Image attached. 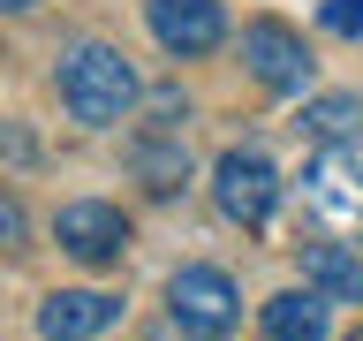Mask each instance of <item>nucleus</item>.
I'll use <instances>...</instances> for the list:
<instances>
[{
    "mask_svg": "<svg viewBox=\"0 0 363 341\" xmlns=\"http://www.w3.org/2000/svg\"><path fill=\"white\" fill-rule=\"evenodd\" d=\"M53 84H61V107L76 114V121H91V129H113V121L136 107V68H129V53L106 45V38L68 45L61 68H53Z\"/></svg>",
    "mask_w": 363,
    "mask_h": 341,
    "instance_id": "f257e3e1",
    "label": "nucleus"
},
{
    "mask_svg": "<svg viewBox=\"0 0 363 341\" xmlns=\"http://www.w3.org/2000/svg\"><path fill=\"white\" fill-rule=\"evenodd\" d=\"M167 311H174V326L189 341H220V334H235L242 296H235V281H227L220 266H182L174 281H167Z\"/></svg>",
    "mask_w": 363,
    "mask_h": 341,
    "instance_id": "f03ea898",
    "label": "nucleus"
},
{
    "mask_svg": "<svg viewBox=\"0 0 363 341\" xmlns=\"http://www.w3.org/2000/svg\"><path fill=\"white\" fill-rule=\"evenodd\" d=\"M212 197L235 227H265L272 205H280V167H272L257 144H235V152L212 159Z\"/></svg>",
    "mask_w": 363,
    "mask_h": 341,
    "instance_id": "7ed1b4c3",
    "label": "nucleus"
},
{
    "mask_svg": "<svg viewBox=\"0 0 363 341\" xmlns=\"http://www.w3.org/2000/svg\"><path fill=\"white\" fill-rule=\"evenodd\" d=\"M303 205L333 227V243L363 250V167L348 152H318L311 167H303Z\"/></svg>",
    "mask_w": 363,
    "mask_h": 341,
    "instance_id": "20e7f679",
    "label": "nucleus"
},
{
    "mask_svg": "<svg viewBox=\"0 0 363 341\" xmlns=\"http://www.w3.org/2000/svg\"><path fill=\"white\" fill-rule=\"evenodd\" d=\"M242 68L257 76L265 91H303L311 84V45H303V31L295 23H280V16H257V23H242Z\"/></svg>",
    "mask_w": 363,
    "mask_h": 341,
    "instance_id": "39448f33",
    "label": "nucleus"
},
{
    "mask_svg": "<svg viewBox=\"0 0 363 341\" xmlns=\"http://www.w3.org/2000/svg\"><path fill=\"white\" fill-rule=\"evenodd\" d=\"M53 235H61L68 258H84V266H113L121 250H129V220H121V205L106 197H76L53 212Z\"/></svg>",
    "mask_w": 363,
    "mask_h": 341,
    "instance_id": "423d86ee",
    "label": "nucleus"
},
{
    "mask_svg": "<svg viewBox=\"0 0 363 341\" xmlns=\"http://www.w3.org/2000/svg\"><path fill=\"white\" fill-rule=\"evenodd\" d=\"M144 23H152V38L167 45V53H212V45L227 38V8L220 0H144Z\"/></svg>",
    "mask_w": 363,
    "mask_h": 341,
    "instance_id": "0eeeda50",
    "label": "nucleus"
},
{
    "mask_svg": "<svg viewBox=\"0 0 363 341\" xmlns=\"http://www.w3.org/2000/svg\"><path fill=\"white\" fill-rule=\"evenodd\" d=\"M113 318H121V296H106V288H53L38 303V334L45 341H91V334H106Z\"/></svg>",
    "mask_w": 363,
    "mask_h": 341,
    "instance_id": "6e6552de",
    "label": "nucleus"
},
{
    "mask_svg": "<svg viewBox=\"0 0 363 341\" xmlns=\"http://www.w3.org/2000/svg\"><path fill=\"white\" fill-rule=\"evenodd\" d=\"M303 281L325 303H363V250L356 243H311L303 250Z\"/></svg>",
    "mask_w": 363,
    "mask_h": 341,
    "instance_id": "1a4fd4ad",
    "label": "nucleus"
},
{
    "mask_svg": "<svg viewBox=\"0 0 363 341\" xmlns=\"http://www.w3.org/2000/svg\"><path fill=\"white\" fill-rule=\"evenodd\" d=\"M303 136H318L325 152L363 144V99L356 91H318V99H303Z\"/></svg>",
    "mask_w": 363,
    "mask_h": 341,
    "instance_id": "9d476101",
    "label": "nucleus"
},
{
    "mask_svg": "<svg viewBox=\"0 0 363 341\" xmlns=\"http://www.w3.org/2000/svg\"><path fill=\"white\" fill-rule=\"evenodd\" d=\"M136 175H144V190L152 197H174L182 182H189V152H182V136L174 129H152V136H136Z\"/></svg>",
    "mask_w": 363,
    "mask_h": 341,
    "instance_id": "9b49d317",
    "label": "nucleus"
},
{
    "mask_svg": "<svg viewBox=\"0 0 363 341\" xmlns=\"http://www.w3.org/2000/svg\"><path fill=\"white\" fill-rule=\"evenodd\" d=\"M265 334L272 341H325V296L318 288H280L265 303Z\"/></svg>",
    "mask_w": 363,
    "mask_h": 341,
    "instance_id": "f8f14e48",
    "label": "nucleus"
},
{
    "mask_svg": "<svg viewBox=\"0 0 363 341\" xmlns=\"http://www.w3.org/2000/svg\"><path fill=\"white\" fill-rule=\"evenodd\" d=\"M318 23L333 38H363V0H318Z\"/></svg>",
    "mask_w": 363,
    "mask_h": 341,
    "instance_id": "ddd939ff",
    "label": "nucleus"
},
{
    "mask_svg": "<svg viewBox=\"0 0 363 341\" xmlns=\"http://www.w3.org/2000/svg\"><path fill=\"white\" fill-rule=\"evenodd\" d=\"M23 235H30V220H23V205L0 190V258H16V250H23Z\"/></svg>",
    "mask_w": 363,
    "mask_h": 341,
    "instance_id": "4468645a",
    "label": "nucleus"
},
{
    "mask_svg": "<svg viewBox=\"0 0 363 341\" xmlns=\"http://www.w3.org/2000/svg\"><path fill=\"white\" fill-rule=\"evenodd\" d=\"M0 8H8V16H23V8H38V0H0Z\"/></svg>",
    "mask_w": 363,
    "mask_h": 341,
    "instance_id": "2eb2a0df",
    "label": "nucleus"
},
{
    "mask_svg": "<svg viewBox=\"0 0 363 341\" xmlns=\"http://www.w3.org/2000/svg\"><path fill=\"white\" fill-rule=\"evenodd\" d=\"M348 341H363V326H356V334H348Z\"/></svg>",
    "mask_w": 363,
    "mask_h": 341,
    "instance_id": "dca6fc26",
    "label": "nucleus"
}]
</instances>
